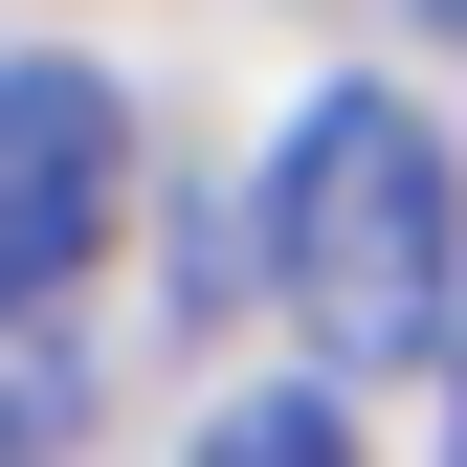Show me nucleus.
Wrapping results in <instances>:
<instances>
[{"label":"nucleus","instance_id":"nucleus-1","mask_svg":"<svg viewBox=\"0 0 467 467\" xmlns=\"http://www.w3.org/2000/svg\"><path fill=\"white\" fill-rule=\"evenodd\" d=\"M267 289L334 379H423L467 334V179L400 89H312L267 156Z\"/></svg>","mask_w":467,"mask_h":467},{"label":"nucleus","instance_id":"nucleus-2","mask_svg":"<svg viewBox=\"0 0 467 467\" xmlns=\"http://www.w3.org/2000/svg\"><path fill=\"white\" fill-rule=\"evenodd\" d=\"M111 179H134V111H111V67L23 45V67H0V312H67V289H89Z\"/></svg>","mask_w":467,"mask_h":467},{"label":"nucleus","instance_id":"nucleus-4","mask_svg":"<svg viewBox=\"0 0 467 467\" xmlns=\"http://www.w3.org/2000/svg\"><path fill=\"white\" fill-rule=\"evenodd\" d=\"M445 467H467V334H445Z\"/></svg>","mask_w":467,"mask_h":467},{"label":"nucleus","instance_id":"nucleus-3","mask_svg":"<svg viewBox=\"0 0 467 467\" xmlns=\"http://www.w3.org/2000/svg\"><path fill=\"white\" fill-rule=\"evenodd\" d=\"M201 467H357V423H334V357H312V379H267V400H223V423H201Z\"/></svg>","mask_w":467,"mask_h":467},{"label":"nucleus","instance_id":"nucleus-5","mask_svg":"<svg viewBox=\"0 0 467 467\" xmlns=\"http://www.w3.org/2000/svg\"><path fill=\"white\" fill-rule=\"evenodd\" d=\"M423 23H445V45H467V0H423Z\"/></svg>","mask_w":467,"mask_h":467}]
</instances>
